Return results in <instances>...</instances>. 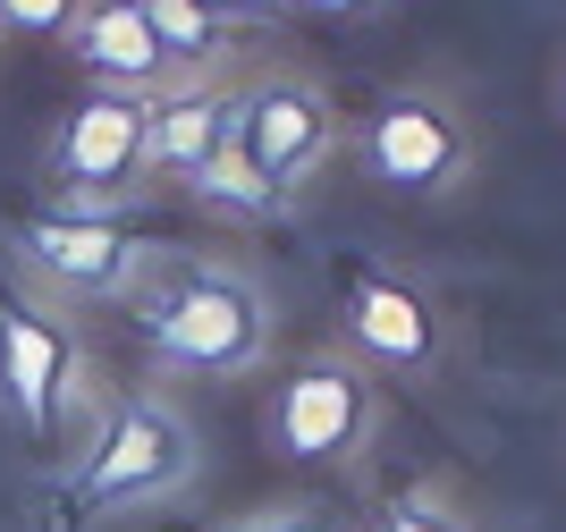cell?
<instances>
[{
    "label": "cell",
    "instance_id": "cell-12",
    "mask_svg": "<svg viewBox=\"0 0 566 532\" xmlns=\"http://www.w3.org/2000/svg\"><path fill=\"white\" fill-rule=\"evenodd\" d=\"M187 195H195V211H212V220H237V229H271V220H287V211H296L280 186H271L254 161H245V153H237V144H220L212 169H203Z\"/></svg>",
    "mask_w": 566,
    "mask_h": 532
},
{
    "label": "cell",
    "instance_id": "cell-1",
    "mask_svg": "<svg viewBox=\"0 0 566 532\" xmlns=\"http://www.w3.org/2000/svg\"><path fill=\"white\" fill-rule=\"evenodd\" d=\"M118 304L136 313V338L153 347V364L169 380H245V372H262V355L280 338L271 288L229 254L161 246Z\"/></svg>",
    "mask_w": 566,
    "mask_h": 532
},
{
    "label": "cell",
    "instance_id": "cell-9",
    "mask_svg": "<svg viewBox=\"0 0 566 532\" xmlns=\"http://www.w3.org/2000/svg\"><path fill=\"white\" fill-rule=\"evenodd\" d=\"M338 322H347L355 364H380V372H431L440 364V313H431V296L373 254L338 262Z\"/></svg>",
    "mask_w": 566,
    "mask_h": 532
},
{
    "label": "cell",
    "instance_id": "cell-17",
    "mask_svg": "<svg viewBox=\"0 0 566 532\" xmlns=\"http://www.w3.org/2000/svg\"><path fill=\"white\" fill-rule=\"evenodd\" d=\"M195 9H212L220 25H280L287 0H195Z\"/></svg>",
    "mask_w": 566,
    "mask_h": 532
},
{
    "label": "cell",
    "instance_id": "cell-6",
    "mask_svg": "<svg viewBox=\"0 0 566 532\" xmlns=\"http://www.w3.org/2000/svg\"><path fill=\"white\" fill-rule=\"evenodd\" d=\"M144 127H153V93L85 85L51 136V204L69 211H144Z\"/></svg>",
    "mask_w": 566,
    "mask_h": 532
},
{
    "label": "cell",
    "instance_id": "cell-4",
    "mask_svg": "<svg viewBox=\"0 0 566 532\" xmlns=\"http://www.w3.org/2000/svg\"><path fill=\"white\" fill-rule=\"evenodd\" d=\"M169 237L144 229V211H69V204H34L9 220V262L34 296L51 304H111L144 279V262Z\"/></svg>",
    "mask_w": 566,
    "mask_h": 532
},
{
    "label": "cell",
    "instance_id": "cell-11",
    "mask_svg": "<svg viewBox=\"0 0 566 532\" xmlns=\"http://www.w3.org/2000/svg\"><path fill=\"white\" fill-rule=\"evenodd\" d=\"M60 43H69V60L94 76V85H118V93H161L169 76H178L161 60V43H153V25H144L136 0H85Z\"/></svg>",
    "mask_w": 566,
    "mask_h": 532
},
{
    "label": "cell",
    "instance_id": "cell-8",
    "mask_svg": "<svg viewBox=\"0 0 566 532\" xmlns=\"http://www.w3.org/2000/svg\"><path fill=\"white\" fill-rule=\"evenodd\" d=\"M229 144H237V153H245L271 186H280L287 204H296V195H305V178L338 153V102L313 85V76H296V69H262V76H245V85H237Z\"/></svg>",
    "mask_w": 566,
    "mask_h": 532
},
{
    "label": "cell",
    "instance_id": "cell-14",
    "mask_svg": "<svg viewBox=\"0 0 566 532\" xmlns=\"http://www.w3.org/2000/svg\"><path fill=\"white\" fill-rule=\"evenodd\" d=\"M364 532H473V515L457 508L440 482H423V490H406V499H389Z\"/></svg>",
    "mask_w": 566,
    "mask_h": 532
},
{
    "label": "cell",
    "instance_id": "cell-10",
    "mask_svg": "<svg viewBox=\"0 0 566 532\" xmlns=\"http://www.w3.org/2000/svg\"><path fill=\"white\" fill-rule=\"evenodd\" d=\"M237 85L245 76L229 69H203V76H169L153 93V127H144V186H178L187 195L212 153L229 144V118H237Z\"/></svg>",
    "mask_w": 566,
    "mask_h": 532
},
{
    "label": "cell",
    "instance_id": "cell-2",
    "mask_svg": "<svg viewBox=\"0 0 566 532\" xmlns=\"http://www.w3.org/2000/svg\"><path fill=\"white\" fill-rule=\"evenodd\" d=\"M203 482V431L195 415L178 406L169 389H127V397H102L94 423L76 431V457H69V499L76 524H102V515H144V508H169L178 490Z\"/></svg>",
    "mask_w": 566,
    "mask_h": 532
},
{
    "label": "cell",
    "instance_id": "cell-18",
    "mask_svg": "<svg viewBox=\"0 0 566 532\" xmlns=\"http://www.w3.org/2000/svg\"><path fill=\"white\" fill-rule=\"evenodd\" d=\"M287 9H313V18H373L380 0H287Z\"/></svg>",
    "mask_w": 566,
    "mask_h": 532
},
{
    "label": "cell",
    "instance_id": "cell-16",
    "mask_svg": "<svg viewBox=\"0 0 566 532\" xmlns=\"http://www.w3.org/2000/svg\"><path fill=\"white\" fill-rule=\"evenodd\" d=\"M212 532H331V515L322 508H254V515H229Z\"/></svg>",
    "mask_w": 566,
    "mask_h": 532
},
{
    "label": "cell",
    "instance_id": "cell-15",
    "mask_svg": "<svg viewBox=\"0 0 566 532\" xmlns=\"http://www.w3.org/2000/svg\"><path fill=\"white\" fill-rule=\"evenodd\" d=\"M85 0H0V34H34V43H60L76 25Z\"/></svg>",
    "mask_w": 566,
    "mask_h": 532
},
{
    "label": "cell",
    "instance_id": "cell-7",
    "mask_svg": "<svg viewBox=\"0 0 566 532\" xmlns=\"http://www.w3.org/2000/svg\"><path fill=\"white\" fill-rule=\"evenodd\" d=\"M355 161H364V178H373V186L415 195V204L457 195V186L473 178V118L457 111L449 93L398 85L364 127H355Z\"/></svg>",
    "mask_w": 566,
    "mask_h": 532
},
{
    "label": "cell",
    "instance_id": "cell-3",
    "mask_svg": "<svg viewBox=\"0 0 566 532\" xmlns=\"http://www.w3.org/2000/svg\"><path fill=\"white\" fill-rule=\"evenodd\" d=\"M102 406L94 389V347L69 322V304L9 288L0 296V415L25 448H60L69 431H85Z\"/></svg>",
    "mask_w": 566,
    "mask_h": 532
},
{
    "label": "cell",
    "instance_id": "cell-19",
    "mask_svg": "<svg viewBox=\"0 0 566 532\" xmlns=\"http://www.w3.org/2000/svg\"><path fill=\"white\" fill-rule=\"evenodd\" d=\"M558 111H566V69H558Z\"/></svg>",
    "mask_w": 566,
    "mask_h": 532
},
{
    "label": "cell",
    "instance_id": "cell-13",
    "mask_svg": "<svg viewBox=\"0 0 566 532\" xmlns=\"http://www.w3.org/2000/svg\"><path fill=\"white\" fill-rule=\"evenodd\" d=\"M144 25H153V43L178 76H203V69H229V43L237 25H220L212 9H195V0H136Z\"/></svg>",
    "mask_w": 566,
    "mask_h": 532
},
{
    "label": "cell",
    "instance_id": "cell-5",
    "mask_svg": "<svg viewBox=\"0 0 566 532\" xmlns=\"http://www.w3.org/2000/svg\"><path fill=\"white\" fill-rule=\"evenodd\" d=\"M380 431V380L347 347H313L280 364L262 397V448L287 465H355Z\"/></svg>",
    "mask_w": 566,
    "mask_h": 532
}]
</instances>
